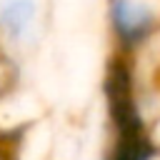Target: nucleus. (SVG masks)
Listing matches in <instances>:
<instances>
[{"label": "nucleus", "mask_w": 160, "mask_h": 160, "mask_svg": "<svg viewBox=\"0 0 160 160\" xmlns=\"http://www.w3.org/2000/svg\"><path fill=\"white\" fill-rule=\"evenodd\" d=\"M140 140L142 138H138V145H122L112 160H160V148H152Z\"/></svg>", "instance_id": "obj_3"}, {"label": "nucleus", "mask_w": 160, "mask_h": 160, "mask_svg": "<svg viewBox=\"0 0 160 160\" xmlns=\"http://www.w3.org/2000/svg\"><path fill=\"white\" fill-rule=\"evenodd\" d=\"M110 30L122 50H135L155 28V15L140 0H108Z\"/></svg>", "instance_id": "obj_1"}, {"label": "nucleus", "mask_w": 160, "mask_h": 160, "mask_svg": "<svg viewBox=\"0 0 160 160\" xmlns=\"http://www.w3.org/2000/svg\"><path fill=\"white\" fill-rule=\"evenodd\" d=\"M38 30L35 0H0V50L25 48Z\"/></svg>", "instance_id": "obj_2"}]
</instances>
